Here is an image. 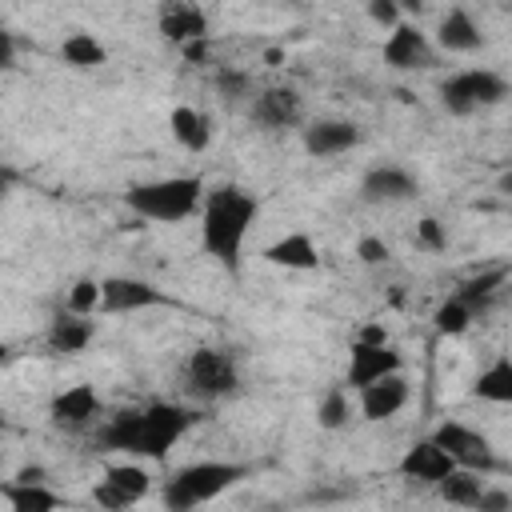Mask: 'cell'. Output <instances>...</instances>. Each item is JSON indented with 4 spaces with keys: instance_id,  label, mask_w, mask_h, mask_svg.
Segmentation results:
<instances>
[{
    "instance_id": "1",
    "label": "cell",
    "mask_w": 512,
    "mask_h": 512,
    "mask_svg": "<svg viewBox=\"0 0 512 512\" xmlns=\"http://www.w3.org/2000/svg\"><path fill=\"white\" fill-rule=\"evenodd\" d=\"M200 416L188 404H172V400H156L144 408H124L116 412L104 428H100V444L112 452H128V456H148V460H164L184 432L196 424Z\"/></svg>"
},
{
    "instance_id": "2",
    "label": "cell",
    "mask_w": 512,
    "mask_h": 512,
    "mask_svg": "<svg viewBox=\"0 0 512 512\" xmlns=\"http://www.w3.org/2000/svg\"><path fill=\"white\" fill-rule=\"evenodd\" d=\"M260 216V200L240 184H216L204 188L200 200V244L204 252L224 264L228 272H240V252L248 240V228Z\"/></svg>"
},
{
    "instance_id": "3",
    "label": "cell",
    "mask_w": 512,
    "mask_h": 512,
    "mask_svg": "<svg viewBox=\"0 0 512 512\" xmlns=\"http://www.w3.org/2000/svg\"><path fill=\"white\" fill-rule=\"evenodd\" d=\"M204 188L208 184L200 176H160V180L132 184L124 192V204L132 216H140L148 224H180L200 212Z\"/></svg>"
},
{
    "instance_id": "4",
    "label": "cell",
    "mask_w": 512,
    "mask_h": 512,
    "mask_svg": "<svg viewBox=\"0 0 512 512\" xmlns=\"http://www.w3.org/2000/svg\"><path fill=\"white\" fill-rule=\"evenodd\" d=\"M244 476H248L244 464H232V460H196V464H184L180 472H172L164 480L160 496H164V504L172 512H192L200 504H212L220 492H228Z\"/></svg>"
},
{
    "instance_id": "5",
    "label": "cell",
    "mask_w": 512,
    "mask_h": 512,
    "mask_svg": "<svg viewBox=\"0 0 512 512\" xmlns=\"http://www.w3.org/2000/svg\"><path fill=\"white\" fill-rule=\"evenodd\" d=\"M180 388L192 400H220L240 388V368L228 348H192L180 364Z\"/></svg>"
},
{
    "instance_id": "6",
    "label": "cell",
    "mask_w": 512,
    "mask_h": 512,
    "mask_svg": "<svg viewBox=\"0 0 512 512\" xmlns=\"http://www.w3.org/2000/svg\"><path fill=\"white\" fill-rule=\"evenodd\" d=\"M504 96H508V80L492 68H464L440 84V104L452 116H472L480 108H496Z\"/></svg>"
},
{
    "instance_id": "7",
    "label": "cell",
    "mask_w": 512,
    "mask_h": 512,
    "mask_svg": "<svg viewBox=\"0 0 512 512\" xmlns=\"http://www.w3.org/2000/svg\"><path fill=\"white\" fill-rule=\"evenodd\" d=\"M432 440L456 460V468H468V472H480V476L496 472V452H492V440L484 432H476L460 420H444V424H436Z\"/></svg>"
},
{
    "instance_id": "8",
    "label": "cell",
    "mask_w": 512,
    "mask_h": 512,
    "mask_svg": "<svg viewBox=\"0 0 512 512\" xmlns=\"http://www.w3.org/2000/svg\"><path fill=\"white\" fill-rule=\"evenodd\" d=\"M248 116H252V124H260L268 132L296 128L304 120V96L296 88H288V84H272V88H264V92L252 96Z\"/></svg>"
},
{
    "instance_id": "9",
    "label": "cell",
    "mask_w": 512,
    "mask_h": 512,
    "mask_svg": "<svg viewBox=\"0 0 512 512\" xmlns=\"http://www.w3.org/2000/svg\"><path fill=\"white\" fill-rule=\"evenodd\" d=\"M148 488H152L148 472H144L140 464L124 460V464H108V468H104V480L92 488V500H96L100 508H128V504L144 500Z\"/></svg>"
},
{
    "instance_id": "10",
    "label": "cell",
    "mask_w": 512,
    "mask_h": 512,
    "mask_svg": "<svg viewBox=\"0 0 512 512\" xmlns=\"http://www.w3.org/2000/svg\"><path fill=\"white\" fill-rule=\"evenodd\" d=\"M168 296L136 276H104L100 280V312H144V308H164Z\"/></svg>"
},
{
    "instance_id": "11",
    "label": "cell",
    "mask_w": 512,
    "mask_h": 512,
    "mask_svg": "<svg viewBox=\"0 0 512 512\" xmlns=\"http://www.w3.org/2000/svg\"><path fill=\"white\" fill-rule=\"evenodd\" d=\"M384 64L396 68V72H416V68H432L436 64V52L428 44V36L416 28V24H392L388 28V40H384Z\"/></svg>"
},
{
    "instance_id": "12",
    "label": "cell",
    "mask_w": 512,
    "mask_h": 512,
    "mask_svg": "<svg viewBox=\"0 0 512 512\" xmlns=\"http://www.w3.org/2000/svg\"><path fill=\"white\" fill-rule=\"evenodd\" d=\"M404 356L396 344H368V340H352V360H348V388H364L388 372H400Z\"/></svg>"
},
{
    "instance_id": "13",
    "label": "cell",
    "mask_w": 512,
    "mask_h": 512,
    "mask_svg": "<svg viewBox=\"0 0 512 512\" xmlns=\"http://www.w3.org/2000/svg\"><path fill=\"white\" fill-rule=\"evenodd\" d=\"M156 28H160L164 40H172L176 48H184V44L208 36V16H204V8L196 0H160Z\"/></svg>"
},
{
    "instance_id": "14",
    "label": "cell",
    "mask_w": 512,
    "mask_h": 512,
    "mask_svg": "<svg viewBox=\"0 0 512 512\" xmlns=\"http://www.w3.org/2000/svg\"><path fill=\"white\" fill-rule=\"evenodd\" d=\"M416 192H420L416 176H412L408 168H400V164H376V168H368L364 180H360V196H364L368 204H404V200H412Z\"/></svg>"
},
{
    "instance_id": "15",
    "label": "cell",
    "mask_w": 512,
    "mask_h": 512,
    "mask_svg": "<svg viewBox=\"0 0 512 512\" xmlns=\"http://www.w3.org/2000/svg\"><path fill=\"white\" fill-rule=\"evenodd\" d=\"M356 392H360V416L372 420V424L392 420L408 404V380H404V372H388V376H380V380H372V384H364Z\"/></svg>"
},
{
    "instance_id": "16",
    "label": "cell",
    "mask_w": 512,
    "mask_h": 512,
    "mask_svg": "<svg viewBox=\"0 0 512 512\" xmlns=\"http://www.w3.org/2000/svg\"><path fill=\"white\" fill-rule=\"evenodd\" d=\"M360 144V128L352 120H340V116H324V120H312L304 128V152L308 156H340V152H352Z\"/></svg>"
},
{
    "instance_id": "17",
    "label": "cell",
    "mask_w": 512,
    "mask_h": 512,
    "mask_svg": "<svg viewBox=\"0 0 512 512\" xmlns=\"http://www.w3.org/2000/svg\"><path fill=\"white\" fill-rule=\"evenodd\" d=\"M48 416H52L56 428H68V432L88 428V424L100 416V396H96L92 384H72V388H64V392L52 400Z\"/></svg>"
},
{
    "instance_id": "18",
    "label": "cell",
    "mask_w": 512,
    "mask_h": 512,
    "mask_svg": "<svg viewBox=\"0 0 512 512\" xmlns=\"http://www.w3.org/2000/svg\"><path fill=\"white\" fill-rule=\"evenodd\" d=\"M456 468V460L428 436V440H416L404 456H400V476L404 480H416V484H436L444 480L448 472Z\"/></svg>"
},
{
    "instance_id": "19",
    "label": "cell",
    "mask_w": 512,
    "mask_h": 512,
    "mask_svg": "<svg viewBox=\"0 0 512 512\" xmlns=\"http://www.w3.org/2000/svg\"><path fill=\"white\" fill-rule=\"evenodd\" d=\"M264 260H268L272 268L312 272V268H320V248H316V240H312L308 232H288V236H280V240H272V244L264 248Z\"/></svg>"
},
{
    "instance_id": "20",
    "label": "cell",
    "mask_w": 512,
    "mask_h": 512,
    "mask_svg": "<svg viewBox=\"0 0 512 512\" xmlns=\"http://www.w3.org/2000/svg\"><path fill=\"white\" fill-rule=\"evenodd\" d=\"M436 44H440L444 52L468 56V52H476V48L484 44V32H480V24H476L464 8H448V12L440 16V24H436Z\"/></svg>"
},
{
    "instance_id": "21",
    "label": "cell",
    "mask_w": 512,
    "mask_h": 512,
    "mask_svg": "<svg viewBox=\"0 0 512 512\" xmlns=\"http://www.w3.org/2000/svg\"><path fill=\"white\" fill-rule=\"evenodd\" d=\"M92 336H96V328H92V320L88 316H80V312H56L52 316V324H48V348L52 352H64V356H72V352H84L88 344H92Z\"/></svg>"
},
{
    "instance_id": "22",
    "label": "cell",
    "mask_w": 512,
    "mask_h": 512,
    "mask_svg": "<svg viewBox=\"0 0 512 512\" xmlns=\"http://www.w3.org/2000/svg\"><path fill=\"white\" fill-rule=\"evenodd\" d=\"M168 128H172V140L184 152H204L212 144V120L192 104H176L172 116H168Z\"/></svg>"
},
{
    "instance_id": "23",
    "label": "cell",
    "mask_w": 512,
    "mask_h": 512,
    "mask_svg": "<svg viewBox=\"0 0 512 512\" xmlns=\"http://www.w3.org/2000/svg\"><path fill=\"white\" fill-rule=\"evenodd\" d=\"M504 284H508V268H504V264H496V268H484V272L468 276V280L456 288V296L472 308V316H484V312L492 308V300L504 292Z\"/></svg>"
},
{
    "instance_id": "24",
    "label": "cell",
    "mask_w": 512,
    "mask_h": 512,
    "mask_svg": "<svg viewBox=\"0 0 512 512\" xmlns=\"http://www.w3.org/2000/svg\"><path fill=\"white\" fill-rule=\"evenodd\" d=\"M0 500H8L16 512H52L64 504L44 480H12L0 488Z\"/></svg>"
},
{
    "instance_id": "25",
    "label": "cell",
    "mask_w": 512,
    "mask_h": 512,
    "mask_svg": "<svg viewBox=\"0 0 512 512\" xmlns=\"http://www.w3.org/2000/svg\"><path fill=\"white\" fill-rule=\"evenodd\" d=\"M472 396L476 400H488V404H508L512 400V360L508 356H496L472 384Z\"/></svg>"
},
{
    "instance_id": "26",
    "label": "cell",
    "mask_w": 512,
    "mask_h": 512,
    "mask_svg": "<svg viewBox=\"0 0 512 512\" xmlns=\"http://www.w3.org/2000/svg\"><path fill=\"white\" fill-rule=\"evenodd\" d=\"M480 488H484L480 472H468V468H452L444 480H436L440 500H448V504H456V508H476Z\"/></svg>"
},
{
    "instance_id": "27",
    "label": "cell",
    "mask_w": 512,
    "mask_h": 512,
    "mask_svg": "<svg viewBox=\"0 0 512 512\" xmlns=\"http://www.w3.org/2000/svg\"><path fill=\"white\" fill-rule=\"evenodd\" d=\"M60 60L72 64V68H100V64L108 60V48H104L92 32H72V36H64V44H60Z\"/></svg>"
},
{
    "instance_id": "28",
    "label": "cell",
    "mask_w": 512,
    "mask_h": 512,
    "mask_svg": "<svg viewBox=\"0 0 512 512\" xmlns=\"http://www.w3.org/2000/svg\"><path fill=\"white\" fill-rule=\"evenodd\" d=\"M476 316H472V308L452 292L448 300H440L436 304V312H432V324H436V332H444V336H460L468 324H472Z\"/></svg>"
},
{
    "instance_id": "29",
    "label": "cell",
    "mask_w": 512,
    "mask_h": 512,
    "mask_svg": "<svg viewBox=\"0 0 512 512\" xmlns=\"http://www.w3.org/2000/svg\"><path fill=\"white\" fill-rule=\"evenodd\" d=\"M348 416H352L348 392H344V388H328V392H324V400L316 404V424H320V428H328V432H336V428H344V424H348Z\"/></svg>"
},
{
    "instance_id": "30",
    "label": "cell",
    "mask_w": 512,
    "mask_h": 512,
    "mask_svg": "<svg viewBox=\"0 0 512 512\" xmlns=\"http://www.w3.org/2000/svg\"><path fill=\"white\" fill-rule=\"evenodd\" d=\"M64 308H68V312H80V316H96V312H100V280H96V276H80V280L68 288Z\"/></svg>"
},
{
    "instance_id": "31",
    "label": "cell",
    "mask_w": 512,
    "mask_h": 512,
    "mask_svg": "<svg viewBox=\"0 0 512 512\" xmlns=\"http://www.w3.org/2000/svg\"><path fill=\"white\" fill-rule=\"evenodd\" d=\"M216 88H220L228 100H244V96H252V80H248V72L228 68V64L216 72Z\"/></svg>"
},
{
    "instance_id": "32",
    "label": "cell",
    "mask_w": 512,
    "mask_h": 512,
    "mask_svg": "<svg viewBox=\"0 0 512 512\" xmlns=\"http://www.w3.org/2000/svg\"><path fill=\"white\" fill-rule=\"evenodd\" d=\"M416 244L428 248V252H444V248H448V232H444V224H440L436 216L416 220Z\"/></svg>"
},
{
    "instance_id": "33",
    "label": "cell",
    "mask_w": 512,
    "mask_h": 512,
    "mask_svg": "<svg viewBox=\"0 0 512 512\" xmlns=\"http://www.w3.org/2000/svg\"><path fill=\"white\" fill-rule=\"evenodd\" d=\"M368 16H372V24H380V28H392V24H400V4L396 0H368Z\"/></svg>"
},
{
    "instance_id": "34",
    "label": "cell",
    "mask_w": 512,
    "mask_h": 512,
    "mask_svg": "<svg viewBox=\"0 0 512 512\" xmlns=\"http://www.w3.org/2000/svg\"><path fill=\"white\" fill-rule=\"evenodd\" d=\"M356 256H360L364 264H384L392 252H388V244H384L380 236H364V240L356 244Z\"/></svg>"
},
{
    "instance_id": "35",
    "label": "cell",
    "mask_w": 512,
    "mask_h": 512,
    "mask_svg": "<svg viewBox=\"0 0 512 512\" xmlns=\"http://www.w3.org/2000/svg\"><path fill=\"white\" fill-rule=\"evenodd\" d=\"M476 508H480V512H508V508H512V496H508V492H500V488H488V484H484V488H480Z\"/></svg>"
},
{
    "instance_id": "36",
    "label": "cell",
    "mask_w": 512,
    "mask_h": 512,
    "mask_svg": "<svg viewBox=\"0 0 512 512\" xmlns=\"http://www.w3.org/2000/svg\"><path fill=\"white\" fill-rule=\"evenodd\" d=\"M12 64H16V40H12V32L0 28V72H8Z\"/></svg>"
},
{
    "instance_id": "37",
    "label": "cell",
    "mask_w": 512,
    "mask_h": 512,
    "mask_svg": "<svg viewBox=\"0 0 512 512\" xmlns=\"http://www.w3.org/2000/svg\"><path fill=\"white\" fill-rule=\"evenodd\" d=\"M356 340H368V344H384V340H388V328H384V324H368V328H360V332H356Z\"/></svg>"
},
{
    "instance_id": "38",
    "label": "cell",
    "mask_w": 512,
    "mask_h": 512,
    "mask_svg": "<svg viewBox=\"0 0 512 512\" xmlns=\"http://www.w3.org/2000/svg\"><path fill=\"white\" fill-rule=\"evenodd\" d=\"M396 4H400V12H416V16L424 12V0H396Z\"/></svg>"
},
{
    "instance_id": "39",
    "label": "cell",
    "mask_w": 512,
    "mask_h": 512,
    "mask_svg": "<svg viewBox=\"0 0 512 512\" xmlns=\"http://www.w3.org/2000/svg\"><path fill=\"white\" fill-rule=\"evenodd\" d=\"M8 188H12V172L0 168V196H8Z\"/></svg>"
},
{
    "instance_id": "40",
    "label": "cell",
    "mask_w": 512,
    "mask_h": 512,
    "mask_svg": "<svg viewBox=\"0 0 512 512\" xmlns=\"http://www.w3.org/2000/svg\"><path fill=\"white\" fill-rule=\"evenodd\" d=\"M4 428H8V416H4V408H0V432H4Z\"/></svg>"
},
{
    "instance_id": "41",
    "label": "cell",
    "mask_w": 512,
    "mask_h": 512,
    "mask_svg": "<svg viewBox=\"0 0 512 512\" xmlns=\"http://www.w3.org/2000/svg\"><path fill=\"white\" fill-rule=\"evenodd\" d=\"M0 360H8V344H0Z\"/></svg>"
}]
</instances>
